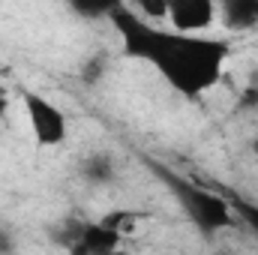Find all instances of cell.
Here are the masks:
<instances>
[{"label": "cell", "mask_w": 258, "mask_h": 255, "mask_svg": "<svg viewBox=\"0 0 258 255\" xmlns=\"http://www.w3.org/2000/svg\"><path fill=\"white\" fill-rule=\"evenodd\" d=\"M141 219H144V216H141L138 210H108L99 222H102L105 228H111L114 234H120V237H123V234H132V231L138 228V222H141Z\"/></svg>", "instance_id": "9c48e42d"}, {"label": "cell", "mask_w": 258, "mask_h": 255, "mask_svg": "<svg viewBox=\"0 0 258 255\" xmlns=\"http://www.w3.org/2000/svg\"><path fill=\"white\" fill-rule=\"evenodd\" d=\"M81 228H84V219H81V216H63L60 222H54V225L48 228L51 243L72 255L78 249V243H81Z\"/></svg>", "instance_id": "ba28073f"}, {"label": "cell", "mask_w": 258, "mask_h": 255, "mask_svg": "<svg viewBox=\"0 0 258 255\" xmlns=\"http://www.w3.org/2000/svg\"><path fill=\"white\" fill-rule=\"evenodd\" d=\"M237 108H240V111H258V69H252L249 81H246L243 90L237 93Z\"/></svg>", "instance_id": "4fadbf2b"}, {"label": "cell", "mask_w": 258, "mask_h": 255, "mask_svg": "<svg viewBox=\"0 0 258 255\" xmlns=\"http://www.w3.org/2000/svg\"><path fill=\"white\" fill-rule=\"evenodd\" d=\"M108 21L120 33L123 54L156 66L159 75L186 99H198L213 90L228 60V42L216 36H186L162 30L135 15L126 3H111Z\"/></svg>", "instance_id": "6da1fadb"}, {"label": "cell", "mask_w": 258, "mask_h": 255, "mask_svg": "<svg viewBox=\"0 0 258 255\" xmlns=\"http://www.w3.org/2000/svg\"><path fill=\"white\" fill-rule=\"evenodd\" d=\"M12 252H15V243H12L9 231H3V228H0V255H12Z\"/></svg>", "instance_id": "5bb4252c"}, {"label": "cell", "mask_w": 258, "mask_h": 255, "mask_svg": "<svg viewBox=\"0 0 258 255\" xmlns=\"http://www.w3.org/2000/svg\"><path fill=\"white\" fill-rule=\"evenodd\" d=\"M231 201V210L252 228V234L258 237V204H252V201H246V198H237V195H231L228 198Z\"/></svg>", "instance_id": "7c38bea8"}, {"label": "cell", "mask_w": 258, "mask_h": 255, "mask_svg": "<svg viewBox=\"0 0 258 255\" xmlns=\"http://www.w3.org/2000/svg\"><path fill=\"white\" fill-rule=\"evenodd\" d=\"M21 102H24L27 123H30V132H33L39 147L63 144L66 135H69V120H66L63 108H57L42 93H21Z\"/></svg>", "instance_id": "3957f363"}, {"label": "cell", "mask_w": 258, "mask_h": 255, "mask_svg": "<svg viewBox=\"0 0 258 255\" xmlns=\"http://www.w3.org/2000/svg\"><path fill=\"white\" fill-rule=\"evenodd\" d=\"M168 6H171V3H165V0H138L132 9H135V15H138L141 21L159 27V21H168Z\"/></svg>", "instance_id": "8fae6325"}, {"label": "cell", "mask_w": 258, "mask_h": 255, "mask_svg": "<svg viewBox=\"0 0 258 255\" xmlns=\"http://www.w3.org/2000/svg\"><path fill=\"white\" fill-rule=\"evenodd\" d=\"M147 168L165 189L171 192V198L180 204V210L189 216V222L198 231L216 234V231H225L234 222V210H231V201L225 195H216V192L198 186L189 177L177 174L174 168H168V165H162L156 159H147Z\"/></svg>", "instance_id": "7a4b0ae2"}, {"label": "cell", "mask_w": 258, "mask_h": 255, "mask_svg": "<svg viewBox=\"0 0 258 255\" xmlns=\"http://www.w3.org/2000/svg\"><path fill=\"white\" fill-rule=\"evenodd\" d=\"M105 72H108V54L105 51H93L84 63H81V81L87 84V87H96L102 78H105Z\"/></svg>", "instance_id": "30bf717a"}, {"label": "cell", "mask_w": 258, "mask_h": 255, "mask_svg": "<svg viewBox=\"0 0 258 255\" xmlns=\"http://www.w3.org/2000/svg\"><path fill=\"white\" fill-rule=\"evenodd\" d=\"M219 18V6L213 0H174L168 6V30L186 33V36H201V30L213 27Z\"/></svg>", "instance_id": "277c9868"}, {"label": "cell", "mask_w": 258, "mask_h": 255, "mask_svg": "<svg viewBox=\"0 0 258 255\" xmlns=\"http://www.w3.org/2000/svg\"><path fill=\"white\" fill-rule=\"evenodd\" d=\"M78 171H81V177H84L87 183H93V186H108V183L117 180V162H114V156L105 153V150H96V153L84 156L81 165H78Z\"/></svg>", "instance_id": "52a82bcc"}, {"label": "cell", "mask_w": 258, "mask_h": 255, "mask_svg": "<svg viewBox=\"0 0 258 255\" xmlns=\"http://www.w3.org/2000/svg\"><path fill=\"white\" fill-rule=\"evenodd\" d=\"M249 150H252V156L258 159V132L252 135V138H249Z\"/></svg>", "instance_id": "9a60e30c"}, {"label": "cell", "mask_w": 258, "mask_h": 255, "mask_svg": "<svg viewBox=\"0 0 258 255\" xmlns=\"http://www.w3.org/2000/svg\"><path fill=\"white\" fill-rule=\"evenodd\" d=\"M222 27L228 33H246L258 27V0H225L219 6Z\"/></svg>", "instance_id": "8992f818"}, {"label": "cell", "mask_w": 258, "mask_h": 255, "mask_svg": "<svg viewBox=\"0 0 258 255\" xmlns=\"http://www.w3.org/2000/svg\"><path fill=\"white\" fill-rule=\"evenodd\" d=\"M6 99H9V96H6V93L0 90V114H3V108H6Z\"/></svg>", "instance_id": "2e32d148"}, {"label": "cell", "mask_w": 258, "mask_h": 255, "mask_svg": "<svg viewBox=\"0 0 258 255\" xmlns=\"http://www.w3.org/2000/svg\"><path fill=\"white\" fill-rule=\"evenodd\" d=\"M222 255H231V252H222Z\"/></svg>", "instance_id": "e0dca14e"}, {"label": "cell", "mask_w": 258, "mask_h": 255, "mask_svg": "<svg viewBox=\"0 0 258 255\" xmlns=\"http://www.w3.org/2000/svg\"><path fill=\"white\" fill-rule=\"evenodd\" d=\"M117 249H120V234H114L102 222L84 219L81 243H78V249L72 255H117Z\"/></svg>", "instance_id": "5b68a950"}]
</instances>
